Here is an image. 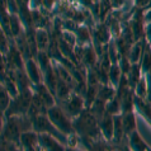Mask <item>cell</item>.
I'll return each mask as SVG.
<instances>
[{
	"instance_id": "5b68a950",
	"label": "cell",
	"mask_w": 151,
	"mask_h": 151,
	"mask_svg": "<svg viewBox=\"0 0 151 151\" xmlns=\"http://www.w3.org/2000/svg\"><path fill=\"white\" fill-rule=\"evenodd\" d=\"M24 70L27 71V75L31 80L35 84H40L42 80V70L38 66V64H36V61L33 60V57L27 58L26 64H24Z\"/></svg>"
},
{
	"instance_id": "ba28073f",
	"label": "cell",
	"mask_w": 151,
	"mask_h": 151,
	"mask_svg": "<svg viewBox=\"0 0 151 151\" xmlns=\"http://www.w3.org/2000/svg\"><path fill=\"white\" fill-rule=\"evenodd\" d=\"M144 45H145V38L136 41L135 43L132 45L131 50L128 52V60L131 64H138L142 57V52H144Z\"/></svg>"
},
{
	"instance_id": "277c9868",
	"label": "cell",
	"mask_w": 151,
	"mask_h": 151,
	"mask_svg": "<svg viewBox=\"0 0 151 151\" xmlns=\"http://www.w3.org/2000/svg\"><path fill=\"white\" fill-rule=\"evenodd\" d=\"M98 122H99V128L103 132V135L108 140H111L113 137V133H114V118L112 117V114H109L106 111L98 118Z\"/></svg>"
},
{
	"instance_id": "83f0119b",
	"label": "cell",
	"mask_w": 151,
	"mask_h": 151,
	"mask_svg": "<svg viewBox=\"0 0 151 151\" xmlns=\"http://www.w3.org/2000/svg\"><path fill=\"white\" fill-rule=\"evenodd\" d=\"M150 8H151V0H150V3H149V5H147V6H146V8H145V9H150Z\"/></svg>"
},
{
	"instance_id": "7a4b0ae2",
	"label": "cell",
	"mask_w": 151,
	"mask_h": 151,
	"mask_svg": "<svg viewBox=\"0 0 151 151\" xmlns=\"http://www.w3.org/2000/svg\"><path fill=\"white\" fill-rule=\"evenodd\" d=\"M47 117L51 121V123L55 126L58 131L64 132V133H71L74 131V126L71 123V121L69 119V117L65 114V112L62 108L53 106L47 109Z\"/></svg>"
},
{
	"instance_id": "9c48e42d",
	"label": "cell",
	"mask_w": 151,
	"mask_h": 151,
	"mask_svg": "<svg viewBox=\"0 0 151 151\" xmlns=\"http://www.w3.org/2000/svg\"><path fill=\"white\" fill-rule=\"evenodd\" d=\"M141 70L144 73L149 74L151 73V43L145 38V45H144V52H142V57L140 60Z\"/></svg>"
},
{
	"instance_id": "484cf974",
	"label": "cell",
	"mask_w": 151,
	"mask_h": 151,
	"mask_svg": "<svg viewBox=\"0 0 151 151\" xmlns=\"http://www.w3.org/2000/svg\"><path fill=\"white\" fill-rule=\"evenodd\" d=\"M149 3H150V0H135V8L145 9V8L149 5Z\"/></svg>"
},
{
	"instance_id": "e0dca14e",
	"label": "cell",
	"mask_w": 151,
	"mask_h": 151,
	"mask_svg": "<svg viewBox=\"0 0 151 151\" xmlns=\"http://www.w3.org/2000/svg\"><path fill=\"white\" fill-rule=\"evenodd\" d=\"M10 94L6 90V88L4 86V84L0 81V112H5L8 106L10 103Z\"/></svg>"
},
{
	"instance_id": "5bb4252c",
	"label": "cell",
	"mask_w": 151,
	"mask_h": 151,
	"mask_svg": "<svg viewBox=\"0 0 151 151\" xmlns=\"http://www.w3.org/2000/svg\"><path fill=\"white\" fill-rule=\"evenodd\" d=\"M140 73H141V65L140 64H132L127 73V81L132 88H136L138 80H140Z\"/></svg>"
},
{
	"instance_id": "2e32d148",
	"label": "cell",
	"mask_w": 151,
	"mask_h": 151,
	"mask_svg": "<svg viewBox=\"0 0 151 151\" xmlns=\"http://www.w3.org/2000/svg\"><path fill=\"white\" fill-rule=\"evenodd\" d=\"M40 140L42 142V145L45 146L46 151H64V149L56 142V140L48 135H41Z\"/></svg>"
},
{
	"instance_id": "3957f363",
	"label": "cell",
	"mask_w": 151,
	"mask_h": 151,
	"mask_svg": "<svg viewBox=\"0 0 151 151\" xmlns=\"http://www.w3.org/2000/svg\"><path fill=\"white\" fill-rule=\"evenodd\" d=\"M75 129H78L81 135L95 136L98 132V119L91 112H83L75 122Z\"/></svg>"
},
{
	"instance_id": "44dd1931",
	"label": "cell",
	"mask_w": 151,
	"mask_h": 151,
	"mask_svg": "<svg viewBox=\"0 0 151 151\" xmlns=\"http://www.w3.org/2000/svg\"><path fill=\"white\" fill-rule=\"evenodd\" d=\"M75 33H76V40L83 42V43H90L91 36L86 27H78L75 29Z\"/></svg>"
},
{
	"instance_id": "ac0fdd59",
	"label": "cell",
	"mask_w": 151,
	"mask_h": 151,
	"mask_svg": "<svg viewBox=\"0 0 151 151\" xmlns=\"http://www.w3.org/2000/svg\"><path fill=\"white\" fill-rule=\"evenodd\" d=\"M83 60L85 61L86 65H89L90 68L96 64V55H95V51L91 46H88V47H84L83 50Z\"/></svg>"
},
{
	"instance_id": "4316f807",
	"label": "cell",
	"mask_w": 151,
	"mask_h": 151,
	"mask_svg": "<svg viewBox=\"0 0 151 151\" xmlns=\"http://www.w3.org/2000/svg\"><path fill=\"white\" fill-rule=\"evenodd\" d=\"M144 19H145V23H150L151 22V8L150 9H145Z\"/></svg>"
},
{
	"instance_id": "d4e9b609",
	"label": "cell",
	"mask_w": 151,
	"mask_h": 151,
	"mask_svg": "<svg viewBox=\"0 0 151 151\" xmlns=\"http://www.w3.org/2000/svg\"><path fill=\"white\" fill-rule=\"evenodd\" d=\"M109 1V5L114 9H119L126 4V0H108Z\"/></svg>"
},
{
	"instance_id": "52a82bcc",
	"label": "cell",
	"mask_w": 151,
	"mask_h": 151,
	"mask_svg": "<svg viewBox=\"0 0 151 151\" xmlns=\"http://www.w3.org/2000/svg\"><path fill=\"white\" fill-rule=\"evenodd\" d=\"M36 94L40 96L41 100L45 103V106L48 108H51L55 106V99H53L52 94L50 93V89L47 88V85H43V84H37L36 86Z\"/></svg>"
},
{
	"instance_id": "7c38bea8",
	"label": "cell",
	"mask_w": 151,
	"mask_h": 151,
	"mask_svg": "<svg viewBox=\"0 0 151 151\" xmlns=\"http://www.w3.org/2000/svg\"><path fill=\"white\" fill-rule=\"evenodd\" d=\"M129 146H131V149L133 151H147V147H149L137 131H133L132 133H129Z\"/></svg>"
},
{
	"instance_id": "9a60e30c",
	"label": "cell",
	"mask_w": 151,
	"mask_h": 151,
	"mask_svg": "<svg viewBox=\"0 0 151 151\" xmlns=\"http://www.w3.org/2000/svg\"><path fill=\"white\" fill-rule=\"evenodd\" d=\"M122 126H123V131L124 133H132L133 131H136V119L133 117L132 112L124 113V116L122 117Z\"/></svg>"
},
{
	"instance_id": "8fae6325",
	"label": "cell",
	"mask_w": 151,
	"mask_h": 151,
	"mask_svg": "<svg viewBox=\"0 0 151 151\" xmlns=\"http://www.w3.org/2000/svg\"><path fill=\"white\" fill-rule=\"evenodd\" d=\"M35 36H36V43L38 47V51H46L50 46V37L48 33L43 28H37L35 29Z\"/></svg>"
},
{
	"instance_id": "cb8c5ba5",
	"label": "cell",
	"mask_w": 151,
	"mask_h": 151,
	"mask_svg": "<svg viewBox=\"0 0 151 151\" xmlns=\"http://www.w3.org/2000/svg\"><path fill=\"white\" fill-rule=\"evenodd\" d=\"M136 91H137V95L138 98H142L144 99L146 94H147V88H146V79L145 78H141L140 80H138L137 85H136Z\"/></svg>"
},
{
	"instance_id": "4fadbf2b",
	"label": "cell",
	"mask_w": 151,
	"mask_h": 151,
	"mask_svg": "<svg viewBox=\"0 0 151 151\" xmlns=\"http://www.w3.org/2000/svg\"><path fill=\"white\" fill-rule=\"evenodd\" d=\"M94 36L100 45H108L111 38V29L108 26H104V24L98 26L94 31Z\"/></svg>"
},
{
	"instance_id": "6da1fadb",
	"label": "cell",
	"mask_w": 151,
	"mask_h": 151,
	"mask_svg": "<svg viewBox=\"0 0 151 151\" xmlns=\"http://www.w3.org/2000/svg\"><path fill=\"white\" fill-rule=\"evenodd\" d=\"M32 100V94L29 93L28 89L20 90V93L14 96L13 100H10L9 106H8L5 114L6 117L10 116H22L29 109V104Z\"/></svg>"
},
{
	"instance_id": "f1b7e54d",
	"label": "cell",
	"mask_w": 151,
	"mask_h": 151,
	"mask_svg": "<svg viewBox=\"0 0 151 151\" xmlns=\"http://www.w3.org/2000/svg\"><path fill=\"white\" fill-rule=\"evenodd\" d=\"M147 151H151V149H150V147H147Z\"/></svg>"
},
{
	"instance_id": "7402d4cb",
	"label": "cell",
	"mask_w": 151,
	"mask_h": 151,
	"mask_svg": "<svg viewBox=\"0 0 151 151\" xmlns=\"http://www.w3.org/2000/svg\"><path fill=\"white\" fill-rule=\"evenodd\" d=\"M113 95H114V90H113L112 88L103 86L102 89L99 90V93H98V98L102 99L103 102H107V100H111L113 98Z\"/></svg>"
},
{
	"instance_id": "d6986e66",
	"label": "cell",
	"mask_w": 151,
	"mask_h": 151,
	"mask_svg": "<svg viewBox=\"0 0 151 151\" xmlns=\"http://www.w3.org/2000/svg\"><path fill=\"white\" fill-rule=\"evenodd\" d=\"M122 75H123V73L119 68L118 62L111 65V69H109V71H108V76L111 78V80L114 85H118L119 84V80H121V78H122Z\"/></svg>"
},
{
	"instance_id": "8992f818",
	"label": "cell",
	"mask_w": 151,
	"mask_h": 151,
	"mask_svg": "<svg viewBox=\"0 0 151 151\" xmlns=\"http://www.w3.org/2000/svg\"><path fill=\"white\" fill-rule=\"evenodd\" d=\"M83 99L79 95H71L69 98L65 99V106H66V112L70 116H78L83 111Z\"/></svg>"
},
{
	"instance_id": "30bf717a",
	"label": "cell",
	"mask_w": 151,
	"mask_h": 151,
	"mask_svg": "<svg viewBox=\"0 0 151 151\" xmlns=\"http://www.w3.org/2000/svg\"><path fill=\"white\" fill-rule=\"evenodd\" d=\"M9 28H10V35L12 38H17L18 36H20L24 32V26L20 20L18 14H12L9 17Z\"/></svg>"
},
{
	"instance_id": "ffe728a7",
	"label": "cell",
	"mask_w": 151,
	"mask_h": 151,
	"mask_svg": "<svg viewBox=\"0 0 151 151\" xmlns=\"http://www.w3.org/2000/svg\"><path fill=\"white\" fill-rule=\"evenodd\" d=\"M20 141H22V144L26 149L27 147H35V145L37 142V136L35 135V133L26 131L20 135Z\"/></svg>"
},
{
	"instance_id": "603a6c76",
	"label": "cell",
	"mask_w": 151,
	"mask_h": 151,
	"mask_svg": "<svg viewBox=\"0 0 151 151\" xmlns=\"http://www.w3.org/2000/svg\"><path fill=\"white\" fill-rule=\"evenodd\" d=\"M106 111L109 113V114H116V113H118L121 111V103H119V99L118 96L117 98H113L109 100V104L107 106Z\"/></svg>"
}]
</instances>
